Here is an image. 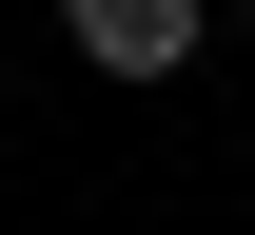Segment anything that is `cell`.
Segmentation results:
<instances>
[{"label":"cell","instance_id":"obj_1","mask_svg":"<svg viewBox=\"0 0 255 235\" xmlns=\"http://www.w3.org/2000/svg\"><path fill=\"white\" fill-rule=\"evenodd\" d=\"M59 39H79L98 78H177L196 59V0H59Z\"/></svg>","mask_w":255,"mask_h":235}]
</instances>
